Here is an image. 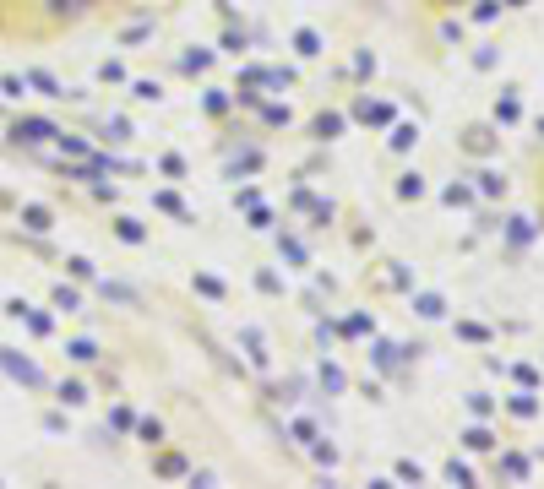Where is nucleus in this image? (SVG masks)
I'll use <instances>...</instances> for the list:
<instances>
[{
    "label": "nucleus",
    "instance_id": "obj_1",
    "mask_svg": "<svg viewBox=\"0 0 544 489\" xmlns=\"http://www.w3.org/2000/svg\"><path fill=\"white\" fill-rule=\"evenodd\" d=\"M462 152H474V158H490V152H496V147H501V136H496V131H490V125H468V131H462Z\"/></svg>",
    "mask_w": 544,
    "mask_h": 489
},
{
    "label": "nucleus",
    "instance_id": "obj_2",
    "mask_svg": "<svg viewBox=\"0 0 544 489\" xmlns=\"http://www.w3.org/2000/svg\"><path fill=\"white\" fill-rule=\"evenodd\" d=\"M354 120H365V125H392V103H370V98H359V103H354Z\"/></svg>",
    "mask_w": 544,
    "mask_h": 489
},
{
    "label": "nucleus",
    "instance_id": "obj_3",
    "mask_svg": "<svg viewBox=\"0 0 544 489\" xmlns=\"http://www.w3.org/2000/svg\"><path fill=\"white\" fill-rule=\"evenodd\" d=\"M153 473H158V478H180V473H190V468H186L180 451H158V457H153Z\"/></svg>",
    "mask_w": 544,
    "mask_h": 489
},
{
    "label": "nucleus",
    "instance_id": "obj_4",
    "mask_svg": "<svg viewBox=\"0 0 544 489\" xmlns=\"http://www.w3.org/2000/svg\"><path fill=\"white\" fill-rule=\"evenodd\" d=\"M496 120H501V125H517V120H523V98H517L512 87H506L501 98H496Z\"/></svg>",
    "mask_w": 544,
    "mask_h": 489
},
{
    "label": "nucleus",
    "instance_id": "obj_5",
    "mask_svg": "<svg viewBox=\"0 0 544 489\" xmlns=\"http://www.w3.org/2000/svg\"><path fill=\"white\" fill-rule=\"evenodd\" d=\"M294 49H299L305 60H316V55H321V33H316V27H299V33H294Z\"/></svg>",
    "mask_w": 544,
    "mask_h": 489
},
{
    "label": "nucleus",
    "instance_id": "obj_6",
    "mask_svg": "<svg viewBox=\"0 0 544 489\" xmlns=\"http://www.w3.org/2000/svg\"><path fill=\"white\" fill-rule=\"evenodd\" d=\"M311 131H316V142H332L337 131H343V115H316Z\"/></svg>",
    "mask_w": 544,
    "mask_h": 489
},
{
    "label": "nucleus",
    "instance_id": "obj_7",
    "mask_svg": "<svg viewBox=\"0 0 544 489\" xmlns=\"http://www.w3.org/2000/svg\"><path fill=\"white\" fill-rule=\"evenodd\" d=\"M462 446H468V451H496V435H490L484 424H474L468 435H462Z\"/></svg>",
    "mask_w": 544,
    "mask_h": 489
},
{
    "label": "nucleus",
    "instance_id": "obj_8",
    "mask_svg": "<svg viewBox=\"0 0 544 489\" xmlns=\"http://www.w3.org/2000/svg\"><path fill=\"white\" fill-rule=\"evenodd\" d=\"M506 413H517V419H533V413H539V403H533L528 391H517V397H506Z\"/></svg>",
    "mask_w": 544,
    "mask_h": 489
},
{
    "label": "nucleus",
    "instance_id": "obj_9",
    "mask_svg": "<svg viewBox=\"0 0 544 489\" xmlns=\"http://www.w3.org/2000/svg\"><path fill=\"white\" fill-rule=\"evenodd\" d=\"M414 310L425 315V321H436V315H446V305H441V294H419V299H414Z\"/></svg>",
    "mask_w": 544,
    "mask_h": 489
},
{
    "label": "nucleus",
    "instance_id": "obj_10",
    "mask_svg": "<svg viewBox=\"0 0 544 489\" xmlns=\"http://www.w3.org/2000/svg\"><path fill=\"white\" fill-rule=\"evenodd\" d=\"M190 288H196V294H207V299H224V283H218V278H207V272H196V278H190Z\"/></svg>",
    "mask_w": 544,
    "mask_h": 489
},
{
    "label": "nucleus",
    "instance_id": "obj_11",
    "mask_svg": "<svg viewBox=\"0 0 544 489\" xmlns=\"http://www.w3.org/2000/svg\"><path fill=\"white\" fill-rule=\"evenodd\" d=\"M398 196H403V202H419V196H425V180H419V174H403V180H398Z\"/></svg>",
    "mask_w": 544,
    "mask_h": 489
},
{
    "label": "nucleus",
    "instance_id": "obj_12",
    "mask_svg": "<svg viewBox=\"0 0 544 489\" xmlns=\"http://www.w3.org/2000/svg\"><path fill=\"white\" fill-rule=\"evenodd\" d=\"M153 202L164 207V212H174V218H190V212H186V202H180V196H174V190H158V196H153Z\"/></svg>",
    "mask_w": 544,
    "mask_h": 489
},
{
    "label": "nucleus",
    "instance_id": "obj_13",
    "mask_svg": "<svg viewBox=\"0 0 544 489\" xmlns=\"http://www.w3.org/2000/svg\"><path fill=\"white\" fill-rule=\"evenodd\" d=\"M414 142H419V131H414V125H398V131H392V152H408Z\"/></svg>",
    "mask_w": 544,
    "mask_h": 489
},
{
    "label": "nucleus",
    "instance_id": "obj_14",
    "mask_svg": "<svg viewBox=\"0 0 544 489\" xmlns=\"http://www.w3.org/2000/svg\"><path fill=\"white\" fill-rule=\"evenodd\" d=\"M180 65H186L190 77H196V71H207V65H212V49H190V55H186Z\"/></svg>",
    "mask_w": 544,
    "mask_h": 489
},
{
    "label": "nucleus",
    "instance_id": "obj_15",
    "mask_svg": "<svg viewBox=\"0 0 544 489\" xmlns=\"http://www.w3.org/2000/svg\"><path fill=\"white\" fill-rule=\"evenodd\" d=\"M501 473H506V478H528V457H517V451L501 457Z\"/></svg>",
    "mask_w": 544,
    "mask_h": 489
},
{
    "label": "nucleus",
    "instance_id": "obj_16",
    "mask_svg": "<svg viewBox=\"0 0 544 489\" xmlns=\"http://www.w3.org/2000/svg\"><path fill=\"white\" fill-rule=\"evenodd\" d=\"M458 337H468V343H490V326H479V321H462V326H458Z\"/></svg>",
    "mask_w": 544,
    "mask_h": 489
},
{
    "label": "nucleus",
    "instance_id": "obj_17",
    "mask_svg": "<svg viewBox=\"0 0 544 489\" xmlns=\"http://www.w3.org/2000/svg\"><path fill=\"white\" fill-rule=\"evenodd\" d=\"M120 240H126V244H142L147 234H142V223H136V218H120Z\"/></svg>",
    "mask_w": 544,
    "mask_h": 489
},
{
    "label": "nucleus",
    "instance_id": "obj_18",
    "mask_svg": "<svg viewBox=\"0 0 544 489\" xmlns=\"http://www.w3.org/2000/svg\"><path fill=\"white\" fill-rule=\"evenodd\" d=\"M261 120L267 125H289V109H283V103H261Z\"/></svg>",
    "mask_w": 544,
    "mask_h": 489
},
{
    "label": "nucleus",
    "instance_id": "obj_19",
    "mask_svg": "<svg viewBox=\"0 0 544 489\" xmlns=\"http://www.w3.org/2000/svg\"><path fill=\"white\" fill-rule=\"evenodd\" d=\"M446 478H452V484H474V473H468V462H458V457L446 462Z\"/></svg>",
    "mask_w": 544,
    "mask_h": 489
},
{
    "label": "nucleus",
    "instance_id": "obj_20",
    "mask_svg": "<svg viewBox=\"0 0 544 489\" xmlns=\"http://www.w3.org/2000/svg\"><path fill=\"white\" fill-rule=\"evenodd\" d=\"M229 109V93L224 87H207V115H224Z\"/></svg>",
    "mask_w": 544,
    "mask_h": 489
},
{
    "label": "nucleus",
    "instance_id": "obj_21",
    "mask_svg": "<svg viewBox=\"0 0 544 489\" xmlns=\"http://www.w3.org/2000/svg\"><path fill=\"white\" fill-rule=\"evenodd\" d=\"M479 190H484V196H501V190H506V180H501V174H490V169H484V174H479Z\"/></svg>",
    "mask_w": 544,
    "mask_h": 489
},
{
    "label": "nucleus",
    "instance_id": "obj_22",
    "mask_svg": "<svg viewBox=\"0 0 544 489\" xmlns=\"http://www.w3.org/2000/svg\"><path fill=\"white\" fill-rule=\"evenodd\" d=\"M136 98H142V103H158V98H164V87H158V82H136Z\"/></svg>",
    "mask_w": 544,
    "mask_h": 489
},
{
    "label": "nucleus",
    "instance_id": "obj_23",
    "mask_svg": "<svg viewBox=\"0 0 544 489\" xmlns=\"http://www.w3.org/2000/svg\"><path fill=\"white\" fill-rule=\"evenodd\" d=\"M446 202H452V207H468V202H474V190H468V185H446Z\"/></svg>",
    "mask_w": 544,
    "mask_h": 489
},
{
    "label": "nucleus",
    "instance_id": "obj_24",
    "mask_svg": "<svg viewBox=\"0 0 544 489\" xmlns=\"http://www.w3.org/2000/svg\"><path fill=\"white\" fill-rule=\"evenodd\" d=\"M496 11H501V0H474V22H490Z\"/></svg>",
    "mask_w": 544,
    "mask_h": 489
},
{
    "label": "nucleus",
    "instance_id": "obj_25",
    "mask_svg": "<svg viewBox=\"0 0 544 489\" xmlns=\"http://www.w3.org/2000/svg\"><path fill=\"white\" fill-rule=\"evenodd\" d=\"M164 174H169V180H180V174H186V158H180V152H164Z\"/></svg>",
    "mask_w": 544,
    "mask_h": 489
},
{
    "label": "nucleus",
    "instance_id": "obj_26",
    "mask_svg": "<svg viewBox=\"0 0 544 489\" xmlns=\"http://www.w3.org/2000/svg\"><path fill=\"white\" fill-rule=\"evenodd\" d=\"M142 441H147V446H158V441H164V424H158V419H147V424H142Z\"/></svg>",
    "mask_w": 544,
    "mask_h": 489
},
{
    "label": "nucleus",
    "instance_id": "obj_27",
    "mask_svg": "<svg viewBox=\"0 0 544 489\" xmlns=\"http://www.w3.org/2000/svg\"><path fill=\"white\" fill-rule=\"evenodd\" d=\"M321 381H327V391H343V370L327 365V370H321Z\"/></svg>",
    "mask_w": 544,
    "mask_h": 489
},
{
    "label": "nucleus",
    "instance_id": "obj_28",
    "mask_svg": "<svg viewBox=\"0 0 544 489\" xmlns=\"http://www.w3.org/2000/svg\"><path fill=\"white\" fill-rule=\"evenodd\" d=\"M224 49H229V55H240V49H245V33H234V27H229V33H224Z\"/></svg>",
    "mask_w": 544,
    "mask_h": 489
},
{
    "label": "nucleus",
    "instance_id": "obj_29",
    "mask_svg": "<svg viewBox=\"0 0 544 489\" xmlns=\"http://www.w3.org/2000/svg\"><path fill=\"white\" fill-rule=\"evenodd\" d=\"M468 408H474L479 419H490V413H496V403H490V397H468Z\"/></svg>",
    "mask_w": 544,
    "mask_h": 489
},
{
    "label": "nucleus",
    "instance_id": "obj_30",
    "mask_svg": "<svg viewBox=\"0 0 544 489\" xmlns=\"http://www.w3.org/2000/svg\"><path fill=\"white\" fill-rule=\"evenodd\" d=\"M436 11H458V6H468V0H430Z\"/></svg>",
    "mask_w": 544,
    "mask_h": 489
},
{
    "label": "nucleus",
    "instance_id": "obj_31",
    "mask_svg": "<svg viewBox=\"0 0 544 489\" xmlns=\"http://www.w3.org/2000/svg\"><path fill=\"white\" fill-rule=\"evenodd\" d=\"M506 6H528V0H506Z\"/></svg>",
    "mask_w": 544,
    "mask_h": 489
}]
</instances>
